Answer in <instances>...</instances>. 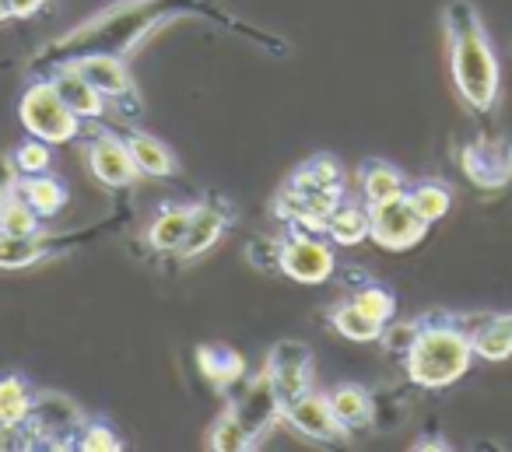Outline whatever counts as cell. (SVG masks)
<instances>
[{"mask_svg": "<svg viewBox=\"0 0 512 452\" xmlns=\"http://www.w3.org/2000/svg\"><path fill=\"white\" fill-rule=\"evenodd\" d=\"M446 36H449V67L453 85L470 109H491L498 102V57L484 36L481 15L470 0H453L446 8Z\"/></svg>", "mask_w": 512, "mask_h": 452, "instance_id": "6da1fadb", "label": "cell"}, {"mask_svg": "<svg viewBox=\"0 0 512 452\" xmlns=\"http://www.w3.org/2000/svg\"><path fill=\"white\" fill-rule=\"evenodd\" d=\"M407 379L421 389H446L467 375L470 361H474V347H470V333L456 323H432L418 326L411 347L404 354Z\"/></svg>", "mask_w": 512, "mask_h": 452, "instance_id": "7a4b0ae2", "label": "cell"}, {"mask_svg": "<svg viewBox=\"0 0 512 452\" xmlns=\"http://www.w3.org/2000/svg\"><path fill=\"white\" fill-rule=\"evenodd\" d=\"M18 120L25 134L39 137L46 144H71L81 134L85 120L67 109V102L57 95L53 81H32L18 99Z\"/></svg>", "mask_w": 512, "mask_h": 452, "instance_id": "3957f363", "label": "cell"}, {"mask_svg": "<svg viewBox=\"0 0 512 452\" xmlns=\"http://www.w3.org/2000/svg\"><path fill=\"white\" fill-rule=\"evenodd\" d=\"M369 214H372L369 239L376 242L379 249H390V253L414 249L428 232V221L414 211L407 193H400V197H393V200H383V204H372Z\"/></svg>", "mask_w": 512, "mask_h": 452, "instance_id": "277c9868", "label": "cell"}, {"mask_svg": "<svg viewBox=\"0 0 512 452\" xmlns=\"http://www.w3.org/2000/svg\"><path fill=\"white\" fill-rule=\"evenodd\" d=\"M278 270L299 284H323L337 270L334 246L316 235L295 232L292 239L278 242Z\"/></svg>", "mask_w": 512, "mask_h": 452, "instance_id": "5b68a950", "label": "cell"}, {"mask_svg": "<svg viewBox=\"0 0 512 452\" xmlns=\"http://www.w3.org/2000/svg\"><path fill=\"white\" fill-rule=\"evenodd\" d=\"M85 158H88L92 176L99 179L102 186H109V190H123V186H134L137 179H141V172H137L134 158H130V151H127V141L116 137L113 130L95 127L85 144Z\"/></svg>", "mask_w": 512, "mask_h": 452, "instance_id": "8992f818", "label": "cell"}, {"mask_svg": "<svg viewBox=\"0 0 512 452\" xmlns=\"http://www.w3.org/2000/svg\"><path fill=\"white\" fill-rule=\"evenodd\" d=\"M264 372L278 393L281 407H285L288 400H295L313 386V351L299 340H281V344H274Z\"/></svg>", "mask_w": 512, "mask_h": 452, "instance_id": "52a82bcc", "label": "cell"}, {"mask_svg": "<svg viewBox=\"0 0 512 452\" xmlns=\"http://www.w3.org/2000/svg\"><path fill=\"white\" fill-rule=\"evenodd\" d=\"M281 421H288L299 435L313 438V442H341V438H348V428L337 421L334 407H330V396L313 393V389L288 400L281 407Z\"/></svg>", "mask_w": 512, "mask_h": 452, "instance_id": "ba28073f", "label": "cell"}, {"mask_svg": "<svg viewBox=\"0 0 512 452\" xmlns=\"http://www.w3.org/2000/svg\"><path fill=\"white\" fill-rule=\"evenodd\" d=\"M67 64L78 67L106 102H130V106H137L134 78H130L127 60H123L120 53L92 50V53H81V57H71Z\"/></svg>", "mask_w": 512, "mask_h": 452, "instance_id": "9c48e42d", "label": "cell"}, {"mask_svg": "<svg viewBox=\"0 0 512 452\" xmlns=\"http://www.w3.org/2000/svg\"><path fill=\"white\" fill-rule=\"evenodd\" d=\"M232 407H235V414L242 417V424H246V431H249L253 442L281 417V400H278V393H274L267 372H260L256 379H249V386L242 389V396L232 403Z\"/></svg>", "mask_w": 512, "mask_h": 452, "instance_id": "30bf717a", "label": "cell"}, {"mask_svg": "<svg viewBox=\"0 0 512 452\" xmlns=\"http://www.w3.org/2000/svg\"><path fill=\"white\" fill-rule=\"evenodd\" d=\"M50 81H53V88H57L60 99L67 102V109H71L74 116H81L85 123H99L102 116H106V99L95 92V85L74 64L60 60V67L53 71Z\"/></svg>", "mask_w": 512, "mask_h": 452, "instance_id": "8fae6325", "label": "cell"}, {"mask_svg": "<svg viewBox=\"0 0 512 452\" xmlns=\"http://www.w3.org/2000/svg\"><path fill=\"white\" fill-rule=\"evenodd\" d=\"M228 218L211 204H193V218H190V228H186V239L179 242L176 256L179 260H197V256L211 253L214 242L221 239L225 232Z\"/></svg>", "mask_w": 512, "mask_h": 452, "instance_id": "7c38bea8", "label": "cell"}, {"mask_svg": "<svg viewBox=\"0 0 512 452\" xmlns=\"http://www.w3.org/2000/svg\"><path fill=\"white\" fill-rule=\"evenodd\" d=\"M123 141H127L130 158H134L137 172H141L144 179H169V176H176V169H179L176 155H172V151L165 148L158 137L144 134V130H130Z\"/></svg>", "mask_w": 512, "mask_h": 452, "instance_id": "4fadbf2b", "label": "cell"}, {"mask_svg": "<svg viewBox=\"0 0 512 452\" xmlns=\"http://www.w3.org/2000/svg\"><path fill=\"white\" fill-rule=\"evenodd\" d=\"M463 169H467V176L474 179V183L481 186H502L505 179L512 176V144H477V148H470L467 155H463Z\"/></svg>", "mask_w": 512, "mask_h": 452, "instance_id": "5bb4252c", "label": "cell"}, {"mask_svg": "<svg viewBox=\"0 0 512 452\" xmlns=\"http://www.w3.org/2000/svg\"><path fill=\"white\" fill-rule=\"evenodd\" d=\"M197 368H200V375L218 389V393L232 389L235 382L246 375V361H242V354L232 351V347H225V344L197 347Z\"/></svg>", "mask_w": 512, "mask_h": 452, "instance_id": "9a60e30c", "label": "cell"}, {"mask_svg": "<svg viewBox=\"0 0 512 452\" xmlns=\"http://www.w3.org/2000/svg\"><path fill=\"white\" fill-rule=\"evenodd\" d=\"M15 193L39 214V218H53L67 207V186L64 179L39 172V176H22L15 183Z\"/></svg>", "mask_w": 512, "mask_h": 452, "instance_id": "2e32d148", "label": "cell"}, {"mask_svg": "<svg viewBox=\"0 0 512 452\" xmlns=\"http://www.w3.org/2000/svg\"><path fill=\"white\" fill-rule=\"evenodd\" d=\"M369 228H372L369 204H348V200H341V204L334 207V214L327 218L323 235H327L334 246H362V242L369 239Z\"/></svg>", "mask_w": 512, "mask_h": 452, "instance_id": "e0dca14e", "label": "cell"}, {"mask_svg": "<svg viewBox=\"0 0 512 452\" xmlns=\"http://www.w3.org/2000/svg\"><path fill=\"white\" fill-rule=\"evenodd\" d=\"M190 218H193V204H165L148 225V246L155 249V253L176 256L179 242L186 239Z\"/></svg>", "mask_w": 512, "mask_h": 452, "instance_id": "ac0fdd59", "label": "cell"}, {"mask_svg": "<svg viewBox=\"0 0 512 452\" xmlns=\"http://www.w3.org/2000/svg\"><path fill=\"white\" fill-rule=\"evenodd\" d=\"M32 403H36V396H32L29 382L22 375H0V435L29 424Z\"/></svg>", "mask_w": 512, "mask_h": 452, "instance_id": "d6986e66", "label": "cell"}, {"mask_svg": "<svg viewBox=\"0 0 512 452\" xmlns=\"http://www.w3.org/2000/svg\"><path fill=\"white\" fill-rule=\"evenodd\" d=\"M470 333L474 358L481 361H505L512 358V316H484L477 330Z\"/></svg>", "mask_w": 512, "mask_h": 452, "instance_id": "ffe728a7", "label": "cell"}, {"mask_svg": "<svg viewBox=\"0 0 512 452\" xmlns=\"http://www.w3.org/2000/svg\"><path fill=\"white\" fill-rule=\"evenodd\" d=\"M358 183H362V197H365V204H369V207L400 197V193H407L404 172L393 169L390 162H379V158H372V162L362 165V172H358Z\"/></svg>", "mask_w": 512, "mask_h": 452, "instance_id": "44dd1931", "label": "cell"}, {"mask_svg": "<svg viewBox=\"0 0 512 452\" xmlns=\"http://www.w3.org/2000/svg\"><path fill=\"white\" fill-rule=\"evenodd\" d=\"M330 407H334L337 421L348 431H362L372 424V396L365 393V386L358 382H344V386L330 389Z\"/></svg>", "mask_w": 512, "mask_h": 452, "instance_id": "7402d4cb", "label": "cell"}, {"mask_svg": "<svg viewBox=\"0 0 512 452\" xmlns=\"http://www.w3.org/2000/svg\"><path fill=\"white\" fill-rule=\"evenodd\" d=\"M50 256V239L39 235H4L0 232V270L36 267Z\"/></svg>", "mask_w": 512, "mask_h": 452, "instance_id": "603a6c76", "label": "cell"}, {"mask_svg": "<svg viewBox=\"0 0 512 452\" xmlns=\"http://www.w3.org/2000/svg\"><path fill=\"white\" fill-rule=\"evenodd\" d=\"M288 183L299 186V190H344V172L334 155H316L302 162Z\"/></svg>", "mask_w": 512, "mask_h": 452, "instance_id": "cb8c5ba5", "label": "cell"}, {"mask_svg": "<svg viewBox=\"0 0 512 452\" xmlns=\"http://www.w3.org/2000/svg\"><path fill=\"white\" fill-rule=\"evenodd\" d=\"M330 326H334V333H341L344 340H355V344H372V340L383 337V323L369 319L355 302L337 305V309L330 312Z\"/></svg>", "mask_w": 512, "mask_h": 452, "instance_id": "d4e9b609", "label": "cell"}, {"mask_svg": "<svg viewBox=\"0 0 512 452\" xmlns=\"http://www.w3.org/2000/svg\"><path fill=\"white\" fill-rule=\"evenodd\" d=\"M207 449L214 452H242V449H253V438H249L246 424H242V417L235 414V407H228L225 414L218 417V421L211 424V431H207Z\"/></svg>", "mask_w": 512, "mask_h": 452, "instance_id": "484cf974", "label": "cell"}, {"mask_svg": "<svg viewBox=\"0 0 512 452\" xmlns=\"http://www.w3.org/2000/svg\"><path fill=\"white\" fill-rule=\"evenodd\" d=\"M407 200H411V207L428 221V225L442 221L449 214V207H453V193H449V186H442V183L411 186V190H407Z\"/></svg>", "mask_w": 512, "mask_h": 452, "instance_id": "4316f807", "label": "cell"}, {"mask_svg": "<svg viewBox=\"0 0 512 452\" xmlns=\"http://www.w3.org/2000/svg\"><path fill=\"white\" fill-rule=\"evenodd\" d=\"M39 225H43V218H39L15 190H11L8 200H4V207H0V232L4 235H39Z\"/></svg>", "mask_w": 512, "mask_h": 452, "instance_id": "83f0119b", "label": "cell"}, {"mask_svg": "<svg viewBox=\"0 0 512 452\" xmlns=\"http://www.w3.org/2000/svg\"><path fill=\"white\" fill-rule=\"evenodd\" d=\"M53 144L39 141V137H29V141H22L15 148V155H11V169L18 172V176H39V172H50L53 165Z\"/></svg>", "mask_w": 512, "mask_h": 452, "instance_id": "f1b7e54d", "label": "cell"}, {"mask_svg": "<svg viewBox=\"0 0 512 452\" xmlns=\"http://www.w3.org/2000/svg\"><path fill=\"white\" fill-rule=\"evenodd\" d=\"M351 302H355L365 316L376 319V323H383V326L390 323L393 312H397V298H393L383 284H365V288H358V295L351 298Z\"/></svg>", "mask_w": 512, "mask_h": 452, "instance_id": "f546056e", "label": "cell"}, {"mask_svg": "<svg viewBox=\"0 0 512 452\" xmlns=\"http://www.w3.org/2000/svg\"><path fill=\"white\" fill-rule=\"evenodd\" d=\"M78 445H81L85 452H116V449H123L120 438H116V431L109 428V424H102V421H92V424H88V428L81 431Z\"/></svg>", "mask_w": 512, "mask_h": 452, "instance_id": "4dcf8cb0", "label": "cell"}, {"mask_svg": "<svg viewBox=\"0 0 512 452\" xmlns=\"http://www.w3.org/2000/svg\"><path fill=\"white\" fill-rule=\"evenodd\" d=\"M4 4H8V15L11 18H36L39 11L46 8V4H50V0H4Z\"/></svg>", "mask_w": 512, "mask_h": 452, "instance_id": "1f68e13d", "label": "cell"}, {"mask_svg": "<svg viewBox=\"0 0 512 452\" xmlns=\"http://www.w3.org/2000/svg\"><path fill=\"white\" fill-rule=\"evenodd\" d=\"M11 190H15V183L8 179V172H0V207H4V200H8Z\"/></svg>", "mask_w": 512, "mask_h": 452, "instance_id": "d6a6232c", "label": "cell"}, {"mask_svg": "<svg viewBox=\"0 0 512 452\" xmlns=\"http://www.w3.org/2000/svg\"><path fill=\"white\" fill-rule=\"evenodd\" d=\"M8 18H11V15H8V4L0 0V22H8Z\"/></svg>", "mask_w": 512, "mask_h": 452, "instance_id": "836d02e7", "label": "cell"}]
</instances>
